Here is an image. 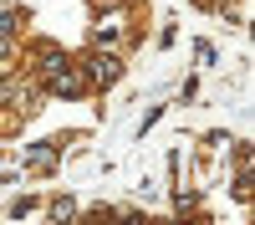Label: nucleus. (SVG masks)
<instances>
[{
  "instance_id": "1",
  "label": "nucleus",
  "mask_w": 255,
  "mask_h": 225,
  "mask_svg": "<svg viewBox=\"0 0 255 225\" xmlns=\"http://www.w3.org/2000/svg\"><path fill=\"white\" fill-rule=\"evenodd\" d=\"M82 72H87V87L102 92V87H113V82L123 77V56L113 46H92L87 56H82Z\"/></svg>"
},
{
  "instance_id": "2",
  "label": "nucleus",
  "mask_w": 255,
  "mask_h": 225,
  "mask_svg": "<svg viewBox=\"0 0 255 225\" xmlns=\"http://www.w3.org/2000/svg\"><path fill=\"white\" fill-rule=\"evenodd\" d=\"M61 149H67V138H41V143H26V169L31 174H51L56 164H61Z\"/></svg>"
},
{
  "instance_id": "4",
  "label": "nucleus",
  "mask_w": 255,
  "mask_h": 225,
  "mask_svg": "<svg viewBox=\"0 0 255 225\" xmlns=\"http://www.w3.org/2000/svg\"><path fill=\"white\" fill-rule=\"evenodd\" d=\"M26 20H31L26 10H5V15H0V41H5V36H15L20 26H26Z\"/></svg>"
},
{
  "instance_id": "3",
  "label": "nucleus",
  "mask_w": 255,
  "mask_h": 225,
  "mask_svg": "<svg viewBox=\"0 0 255 225\" xmlns=\"http://www.w3.org/2000/svg\"><path fill=\"white\" fill-rule=\"evenodd\" d=\"M118 20H123L118 10L97 20V26H92V46H113V51H118V41H123V26H118Z\"/></svg>"
},
{
  "instance_id": "6",
  "label": "nucleus",
  "mask_w": 255,
  "mask_h": 225,
  "mask_svg": "<svg viewBox=\"0 0 255 225\" xmlns=\"http://www.w3.org/2000/svg\"><path fill=\"white\" fill-rule=\"evenodd\" d=\"M31 210H36V200H31V195H26V200H10V215H31Z\"/></svg>"
},
{
  "instance_id": "5",
  "label": "nucleus",
  "mask_w": 255,
  "mask_h": 225,
  "mask_svg": "<svg viewBox=\"0 0 255 225\" xmlns=\"http://www.w3.org/2000/svg\"><path fill=\"white\" fill-rule=\"evenodd\" d=\"M46 210H51V220H72V215H77V200H72V195H56Z\"/></svg>"
}]
</instances>
